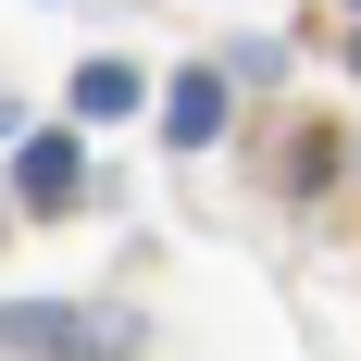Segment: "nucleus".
Returning <instances> with one entry per match:
<instances>
[{
	"label": "nucleus",
	"mask_w": 361,
	"mask_h": 361,
	"mask_svg": "<svg viewBox=\"0 0 361 361\" xmlns=\"http://www.w3.org/2000/svg\"><path fill=\"white\" fill-rule=\"evenodd\" d=\"M0 336L25 361H125L137 324L125 312H75V299H0Z\"/></svg>",
	"instance_id": "obj_1"
},
{
	"label": "nucleus",
	"mask_w": 361,
	"mask_h": 361,
	"mask_svg": "<svg viewBox=\"0 0 361 361\" xmlns=\"http://www.w3.org/2000/svg\"><path fill=\"white\" fill-rule=\"evenodd\" d=\"M75 200H87V149H75V125H37L13 149V212H75Z\"/></svg>",
	"instance_id": "obj_2"
},
{
	"label": "nucleus",
	"mask_w": 361,
	"mask_h": 361,
	"mask_svg": "<svg viewBox=\"0 0 361 361\" xmlns=\"http://www.w3.org/2000/svg\"><path fill=\"white\" fill-rule=\"evenodd\" d=\"M224 112H237V87H224V75H175V87H162V137H175V149H212Z\"/></svg>",
	"instance_id": "obj_3"
},
{
	"label": "nucleus",
	"mask_w": 361,
	"mask_h": 361,
	"mask_svg": "<svg viewBox=\"0 0 361 361\" xmlns=\"http://www.w3.org/2000/svg\"><path fill=\"white\" fill-rule=\"evenodd\" d=\"M63 100H75V125H125L149 87H137V63H75V87H63Z\"/></svg>",
	"instance_id": "obj_4"
},
{
	"label": "nucleus",
	"mask_w": 361,
	"mask_h": 361,
	"mask_svg": "<svg viewBox=\"0 0 361 361\" xmlns=\"http://www.w3.org/2000/svg\"><path fill=\"white\" fill-rule=\"evenodd\" d=\"M349 63H361V25H349Z\"/></svg>",
	"instance_id": "obj_5"
}]
</instances>
